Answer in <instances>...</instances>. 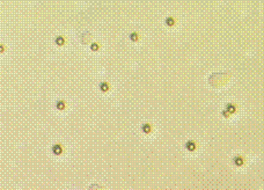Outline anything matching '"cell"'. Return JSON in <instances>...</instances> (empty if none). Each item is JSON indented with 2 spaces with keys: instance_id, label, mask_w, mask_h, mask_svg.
Segmentation results:
<instances>
[{
  "instance_id": "7a4b0ae2",
  "label": "cell",
  "mask_w": 264,
  "mask_h": 190,
  "mask_svg": "<svg viewBox=\"0 0 264 190\" xmlns=\"http://www.w3.org/2000/svg\"><path fill=\"white\" fill-rule=\"evenodd\" d=\"M52 152L55 153L56 155H60L63 153V146L60 144H56V145H54V147H52Z\"/></svg>"
},
{
  "instance_id": "277c9868",
  "label": "cell",
  "mask_w": 264,
  "mask_h": 190,
  "mask_svg": "<svg viewBox=\"0 0 264 190\" xmlns=\"http://www.w3.org/2000/svg\"><path fill=\"white\" fill-rule=\"evenodd\" d=\"M141 130H142L144 133L148 135V133L152 132V125H151V124H144V125L141 126Z\"/></svg>"
},
{
  "instance_id": "8fae6325",
  "label": "cell",
  "mask_w": 264,
  "mask_h": 190,
  "mask_svg": "<svg viewBox=\"0 0 264 190\" xmlns=\"http://www.w3.org/2000/svg\"><path fill=\"white\" fill-rule=\"evenodd\" d=\"M90 49H92L93 51H97V50L100 49V44H98V43H92V44H90Z\"/></svg>"
},
{
  "instance_id": "9c48e42d",
  "label": "cell",
  "mask_w": 264,
  "mask_h": 190,
  "mask_svg": "<svg viewBox=\"0 0 264 190\" xmlns=\"http://www.w3.org/2000/svg\"><path fill=\"white\" fill-rule=\"evenodd\" d=\"M130 40L132 42H138L139 40V35L137 33H131L130 34Z\"/></svg>"
},
{
  "instance_id": "52a82bcc",
  "label": "cell",
  "mask_w": 264,
  "mask_h": 190,
  "mask_svg": "<svg viewBox=\"0 0 264 190\" xmlns=\"http://www.w3.org/2000/svg\"><path fill=\"white\" fill-rule=\"evenodd\" d=\"M109 88H110V86H109L108 82H102V83L100 85V89H101L102 92H107V91H109Z\"/></svg>"
},
{
  "instance_id": "7c38bea8",
  "label": "cell",
  "mask_w": 264,
  "mask_h": 190,
  "mask_svg": "<svg viewBox=\"0 0 264 190\" xmlns=\"http://www.w3.org/2000/svg\"><path fill=\"white\" fill-rule=\"evenodd\" d=\"M222 115H223V116H225L226 118H228V117L231 116V114H229L228 111H226V110H223V111H222Z\"/></svg>"
},
{
  "instance_id": "8992f818",
  "label": "cell",
  "mask_w": 264,
  "mask_h": 190,
  "mask_svg": "<svg viewBox=\"0 0 264 190\" xmlns=\"http://www.w3.org/2000/svg\"><path fill=\"white\" fill-rule=\"evenodd\" d=\"M56 107H57L58 110H64V109L66 108V103H65V101H58L57 104H56Z\"/></svg>"
},
{
  "instance_id": "ba28073f",
  "label": "cell",
  "mask_w": 264,
  "mask_h": 190,
  "mask_svg": "<svg viewBox=\"0 0 264 190\" xmlns=\"http://www.w3.org/2000/svg\"><path fill=\"white\" fill-rule=\"evenodd\" d=\"M166 25L168 26V27H173V26L175 25V19H174V17H171V16L167 17V19H166Z\"/></svg>"
},
{
  "instance_id": "3957f363",
  "label": "cell",
  "mask_w": 264,
  "mask_h": 190,
  "mask_svg": "<svg viewBox=\"0 0 264 190\" xmlns=\"http://www.w3.org/2000/svg\"><path fill=\"white\" fill-rule=\"evenodd\" d=\"M233 162H234V165L237 166V167H241V166H243V163H244V159H243L242 157L237 155V157H235V158L233 159Z\"/></svg>"
},
{
  "instance_id": "5b68a950",
  "label": "cell",
  "mask_w": 264,
  "mask_h": 190,
  "mask_svg": "<svg viewBox=\"0 0 264 190\" xmlns=\"http://www.w3.org/2000/svg\"><path fill=\"white\" fill-rule=\"evenodd\" d=\"M225 110L228 111V112L232 115V114H234V112L236 111V106L235 104H233V103H228V104L226 106V109H225Z\"/></svg>"
},
{
  "instance_id": "30bf717a",
  "label": "cell",
  "mask_w": 264,
  "mask_h": 190,
  "mask_svg": "<svg viewBox=\"0 0 264 190\" xmlns=\"http://www.w3.org/2000/svg\"><path fill=\"white\" fill-rule=\"evenodd\" d=\"M65 43V38L63 37V36H58L57 38H56V44L57 45H63Z\"/></svg>"
},
{
  "instance_id": "4fadbf2b",
  "label": "cell",
  "mask_w": 264,
  "mask_h": 190,
  "mask_svg": "<svg viewBox=\"0 0 264 190\" xmlns=\"http://www.w3.org/2000/svg\"><path fill=\"white\" fill-rule=\"evenodd\" d=\"M4 50H5V46H4L2 44H0V54H2V52H4Z\"/></svg>"
},
{
  "instance_id": "6da1fadb",
  "label": "cell",
  "mask_w": 264,
  "mask_h": 190,
  "mask_svg": "<svg viewBox=\"0 0 264 190\" xmlns=\"http://www.w3.org/2000/svg\"><path fill=\"white\" fill-rule=\"evenodd\" d=\"M185 147L189 151V152H194L196 147H197V145H196V143L192 141V140H189V141H187V144H185Z\"/></svg>"
}]
</instances>
